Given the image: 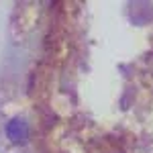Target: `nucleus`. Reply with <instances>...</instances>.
Segmentation results:
<instances>
[{
    "label": "nucleus",
    "mask_w": 153,
    "mask_h": 153,
    "mask_svg": "<svg viewBox=\"0 0 153 153\" xmlns=\"http://www.w3.org/2000/svg\"><path fill=\"white\" fill-rule=\"evenodd\" d=\"M6 135L12 143H25L29 139V125L23 118H12L6 125Z\"/></svg>",
    "instance_id": "f257e3e1"
}]
</instances>
